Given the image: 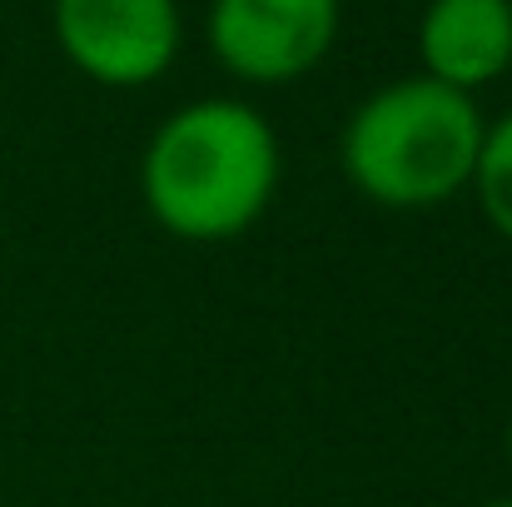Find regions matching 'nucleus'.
<instances>
[{
  "mask_svg": "<svg viewBox=\"0 0 512 507\" xmlns=\"http://www.w3.org/2000/svg\"><path fill=\"white\" fill-rule=\"evenodd\" d=\"M468 189L478 194L488 229L512 244V110H503L493 125H483V145H478Z\"/></svg>",
  "mask_w": 512,
  "mask_h": 507,
  "instance_id": "obj_6",
  "label": "nucleus"
},
{
  "mask_svg": "<svg viewBox=\"0 0 512 507\" xmlns=\"http://www.w3.org/2000/svg\"><path fill=\"white\" fill-rule=\"evenodd\" d=\"M60 55L105 90L155 85L179 55V0H50Z\"/></svg>",
  "mask_w": 512,
  "mask_h": 507,
  "instance_id": "obj_3",
  "label": "nucleus"
},
{
  "mask_svg": "<svg viewBox=\"0 0 512 507\" xmlns=\"http://www.w3.org/2000/svg\"><path fill=\"white\" fill-rule=\"evenodd\" d=\"M483 507H512V498H493V503H483Z\"/></svg>",
  "mask_w": 512,
  "mask_h": 507,
  "instance_id": "obj_8",
  "label": "nucleus"
},
{
  "mask_svg": "<svg viewBox=\"0 0 512 507\" xmlns=\"http://www.w3.org/2000/svg\"><path fill=\"white\" fill-rule=\"evenodd\" d=\"M343 25L339 0H209V55L244 85H289L324 65Z\"/></svg>",
  "mask_w": 512,
  "mask_h": 507,
  "instance_id": "obj_4",
  "label": "nucleus"
},
{
  "mask_svg": "<svg viewBox=\"0 0 512 507\" xmlns=\"http://www.w3.org/2000/svg\"><path fill=\"white\" fill-rule=\"evenodd\" d=\"M279 135L244 100H189L160 120L140 155V199L184 244H224L264 219L279 194Z\"/></svg>",
  "mask_w": 512,
  "mask_h": 507,
  "instance_id": "obj_1",
  "label": "nucleus"
},
{
  "mask_svg": "<svg viewBox=\"0 0 512 507\" xmlns=\"http://www.w3.org/2000/svg\"><path fill=\"white\" fill-rule=\"evenodd\" d=\"M503 453H508V468H512V418H508V428H503Z\"/></svg>",
  "mask_w": 512,
  "mask_h": 507,
  "instance_id": "obj_7",
  "label": "nucleus"
},
{
  "mask_svg": "<svg viewBox=\"0 0 512 507\" xmlns=\"http://www.w3.org/2000/svg\"><path fill=\"white\" fill-rule=\"evenodd\" d=\"M423 75L463 95L512 70V0H428L418 15Z\"/></svg>",
  "mask_w": 512,
  "mask_h": 507,
  "instance_id": "obj_5",
  "label": "nucleus"
},
{
  "mask_svg": "<svg viewBox=\"0 0 512 507\" xmlns=\"http://www.w3.org/2000/svg\"><path fill=\"white\" fill-rule=\"evenodd\" d=\"M483 125L473 95L408 75L358 100L339 135V165L383 209H438L468 189Z\"/></svg>",
  "mask_w": 512,
  "mask_h": 507,
  "instance_id": "obj_2",
  "label": "nucleus"
}]
</instances>
